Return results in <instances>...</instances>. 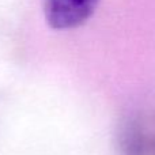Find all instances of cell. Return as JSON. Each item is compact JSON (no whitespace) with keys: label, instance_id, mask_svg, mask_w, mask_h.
Segmentation results:
<instances>
[{"label":"cell","instance_id":"6da1fadb","mask_svg":"<svg viewBox=\"0 0 155 155\" xmlns=\"http://www.w3.org/2000/svg\"><path fill=\"white\" fill-rule=\"evenodd\" d=\"M101 0H42L44 15L52 29L70 30L84 25Z\"/></svg>","mask_w":155,"mask_h":155},{"label":"cell","instance_id":"7a4b0ae2","mask_svg":"<svg viewBox=\"0 0 155 155\" xmlns=\"http://www.w3.org/2000/svg\"><path fill=\"white\" fill-rule=\"evenodd\" d=\"M123 155H155V120L134 118L121 132Z\"/></svg>","mask_w":155,"mask_h":155}]
</instances>
